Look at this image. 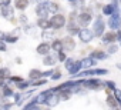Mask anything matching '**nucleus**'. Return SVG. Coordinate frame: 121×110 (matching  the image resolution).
I'll list each match as a JSON object with an SVG mask.
<instances>
[{
    "instance_id": "51",
    "label": "nucleus",
    "mask_w": 121,
    "mask_h": 110,
    "mask_svg": "<svg viewBox=\"0 0 121 110\" xmlns=\"http://www.w3.org/2000/svg\"><path fill=\"white\" fill-rule=\"evenodd\" d=\"M0 2H3V0H0Z\"/></svg>"
},
{
    "instance_id": "41",
    "label": "nucleus",
    "mask_w": 121,
    "mask_h": 110,
    "mask_svg": "<svg viewBox=\"0 0 121 110\" xmlns=\"http://www.w3.org/2000/svg\"><path fill=\"white\" fill-rule=\"evenodd\" d=\"M19 22H20L22 24H27V22H29V20H27L26 14H20V16H19Z\"/></svg>"
},
{
    "instance_id": "7",
    "label": "nucleus",
    "mask_w": 121,
    "mask_h": 110,
    "mask_svg": "<svg viewBox=\"0 0 121 110\" xmlns=\"http://www.w3.org/2000/svg\"><path fill=\"white\" fill-rule=\"evenodd\" d=\"M77 37L80 39V41H81V43L88 44L90 41H93L94 34H93V32H91V29H90V27H81V29H80V32H78V34H77Z\"/></svg>"
},
{
    "instance_id": "26",
    "label": "nucleus",
    "mask_w": 121,
    "mask_h": 110,
    "mask_svg": "<svg viewBox=\"0 0 121 110\" xmlns=\"http://www.w3.org/2000/svg\"><path fill=\"white\" fill-rule=\"evenodd\" d=\"M29 7V0H14V9L24 12Z\"/></svg>"
},
{
    "instance_id": "33",
    "label": "nucleus",
    "mask_w": 121,
    "mask_h": 110,
    "mask_svg": "<svg viewBox=\"0 0 121 110\" xmlns=\"http://www.w3.org/2000/svg\"><path fill=\"white\" fill-rule=\"evenodd\" d=\"M71 96H73L71 90H61V92H58V97H60V100H61V101L71 99Z\"/></svg>"
},
{
    "instance_id": "40",
    "label": "nucleus",
    "mask_w": 121,
    "mask_h": 110,
    "mask_svg": "<svg viewBox=\"0 0 121 110\" xmlns=\"http://www.w3.org/2000/svg\"><path fill=\"white\" fill-rule=\"evenodd\" d=\"M22 94H23V92H17V93L13 94V104H19V101L22 99Z\"/></svg>"
},
{
    "instance_id": "27",
    "label": "nucleus",
    "mask_w": 121,
    "mask_h": 110,
    "mask_svg": "<svg viewBox=\"0 0 121 110\" xmlns=\"http://www.w3.org/2000/svg\"><path fill=\"white\" fill-rule=\"evenodd\" d=\"M14 87H16L19 92H26V90H29V89L31 87V83H30V80H23V82L17 83Z\"/></svg>"
},
{
    "instance_id": "39",
    "label": "nucleus",
    "mask_w": 121,
    "mask_h": 110,
    "mask_svg": "<svg viewBox=\"0 0 121 110\" xmlns=\"http://www.w3.org/2000/svg\"><path fill=\"white\" fill-rule=\"evenodd\" d=\"M74 62H76V59H73V57H67V60L64 62V67H66V70H69V69L74 64Z\"/></svg>"
},
{
    "instance_id": "21",
    "label": "nucleus",
    "mask_w": 121,
    "mask_h": 110,
    "mask_svg": "<svg viewBox=\"0 0 121 110\" xmlns=\"http://www.w3.org/2000/svg\"><path fill=\"white\" fill-rule=\"evenodd\" d=\"M36 104H39V106H43V104H46V100H47V97H46V93H44V90L43 92H40V93H37L33 99H31Z\"/></svg>"
},
{
    "instance_id": "36",
    "label": "nucleus",
    "mask_w": 121,
    "mask_h": 110,
    "mask_svg": "<svg viewBox=\"0 0 121 110\" xmlns=\"http://www.w3.org/2000/svg\"><path fill=\"white\" fill-rule=\"evenodd\" d=\"M0 76H2V77L7 82V79L12 76V74H10V69H9V67H0Z\"/></svg>"
},
{
    "instance_id": "1",
    "label": "nucleus",
    "mask_w": 121,
    "mask_h": 110,
    "mask_svg": "<svg viewBox=\"0 0 121 110\" xmlns=\"http://www.w3.org/2000/svg\"><path fill=\"white\" fill-rule=\"evenodd\" d=\"M81 86L86 90H94V92H100L104 90L105 84L104 80H100L97 77H87V79H81Z\"/></svg>"
},
{
    "instance_id": "8",
    "label": "nucleus",
    "mask_w": 121,
    "mask_h": 110,
    "mask_svg": "<svg viewBox=\"0 0 121 110\" xmlns=\"http://www.w3.org/2000/svg\"><path fill=\"white\" fill-rule=\"evenodd\" d=\"M61 43H63V51H66V53H69V51H73V50H76V47H77V43H76V40H74V37H71V36H66V37H61Z\"/></svg>"
},
{
    "instance_id": "37",
    "label": "nucleus",
    "mask_w": 121,
    "mask_h": 110,
    "mask_svg": "<svg viewBox=\"0 0 121 110\" xmlns=\"http://www.w3.org/2000/svg\"><path fill=\"white\" fill-rule=\"evenodd\" d=\"M31 83V87H40V86H43V84H47V79H37V80H33V82H30Z\"/></svg>"
},
{
    "instance_id": "3",
    "label": "nucleus",
    "mask_w": 121,
    "mask_h": 110,
    "mask_svg": "<svg viewBox=\"0 0 121 110\" xmlns=\"http://www.w3.org/2000/svg\"><path fill=\"white\" fill-rule=\"evenodd\" d=\"M108 74V69H98V67H94V69H88V70H83L80 72L76 77L73 79H87V77H97V76H105Z\"/></svg>"
},
{
    "instance_id": "17",
    "label": "nucleus",
    "mask_w": 121,
    "mask_h": 110,
    "mask_svg": "<svg viewBox=\"0 0 121 110\" xmlns=\"http://www.w3.org/2000/svg\"><path fill=\"white\" fill-rule=\"evenodd\" d=\"M80 29H81V27H80L77 23H67V27H66L67 34H69V36H71V37L77 36V34H78V32H80Z\"/></svg>"
},
{
    "instance_id": "32",
    "label": "nucleus",
    "mask_w": 121,
    "mask_h": 110,
    "mask_svg": "<svg viewBox=\"0 0 121 110\" xmlns=\"http://www.w3.org/2000/svg\"><path fill=\"white\" fill-rule=\"evenodd\" d=\"M120 50V46L117 44V43H111V44H108L107 46V54H108V56H111V54H115L117 51Z\"/></svg>"
},
{
    "instance_id": "2",
    "label": "nucleus",
    "mask_w": 121,
    "mask_h": 110,
    "mask_svg": "<svg viewBox=\"0 0 121 110\" xmlns=\"http://www.w3.org/2000/svg\"><path fill=\"white\" fill-rule=\"evenodd\" d=\"M48 22H50L51 30H54V32H56V30H60V29H64L66 24H67V19H66V16L61 14V13L53 14V16L48 19Z\"/></svg>"
},
{
    "instance_id": "29",
    "label": "nucleus",
    "mask_w": 121,
    "mask_h": 110,
    "mask_svg": "<svg viewBox=\"0 0 121 110\" xmlns=\"http://www.w3.org/2000/svg\"><path fill=\"white\" fill-rule=\"evenodd\" d=\"M46 6H47V10H48V13H53V14L58 13V9H60V6H58L56 2H47V3H46Z\"/></svg>"
},
{
    "instance_id": "16",
    "label": "nucleus",
    "mask_w": 121,
    "mask_h": 110,
    "mask_svg": "<svg viewBox=\"0 0 121 110\" xmlns=\"http://www.w3.org/2000/svg\"><path fill=\"white\" fill-rule=\"evenodd\" d=\"M46 67H53V66H56V63H57V59H56V54H47V56H44L43 57V62H41Z\"/></svg>"
},
{
    "instance_id": "10",
    "label": "nucleus",
    "mask_w": 121,
    "mask_h": 110,
    "mask_svg": "<svg viewBox=\"0 0 121 110\" xmlns=\"http://www.w3.org/2000/svg\"><path fill=\"white\" fill-rule=\"evenodd\" d=\"M88 56H90L91 59H94L95 62H100V60L107 59V57H108V54H107V51L103 50V49H91L90 53H88Z\"/></svg>"
},
{
    "instance_id": "48",
    "label": "nucleus",
    "mask_w": 121,
    "mask_h": 110,
    "mask_svg": "<svg viewBox=\"0 0 121 110\" xmlns=\"http://www.w3.org/2000/svg\"><path fill=\"white\" fill-rule=\"evenodd\" d=\"M117 67H118V69L121 70V63H118V64H117Z\"/></svg>"
},
{
    "instance_id": "12",
    "label": "nucleus",
    "mask_w": 121,
    "mask_h": 110,
    "mask_svg": "<svg viewBox=\"0 0 121 110\" xmlns=\"http://www.w3.org/2000/svg\"><path fill=\"white\" fill-rule=\"evenodd\" d=\"M50 51H51V49H50V43L48 41H41L36 47V53L40 54V56H43V57L47 56V54H50Z\"/></svg>"
},
{
    "instance_id": "38",
    "label": "nucleus",
    "mask_w": 121,
    "mask_h": 110,
    "mask_svg": "<svg viewBox=\"0 0 121 110\" xmlns=\"http://www.w3.org/2000/svg\"><path fill=\"white\" fill-rule=\"evenodd\" d=\"M112 96H114V97H115V100L121 104V89L115 87V89H114V92H112Z\"/></svg>"
},
{
    "instance_id": "23",
    "label": "nucleus",
    "mask_w": 121,
    "mask_h": 110,
    "mask_svg": "<svg viewBox=\"0 0 121 110\" xmlns=\"http://www.w3.org/2000/svg\"><path fill=\"white\" fill-rule=\"evenodd\" d=\"M41 39H43V41L53 40V39H56V32L51 30V29H48V30H43V32H41Z\"/></svg>"
},
{
    "instance_id": "24",
    "label": "nucleus",
    "mask_w": 121,
    "mask_h": 110,
    "mask_svg": "<svg viewBox=\"0 0 121 110\" xmlns=\"http://www.w3.org/2000/svg\"><path fill=\"white\" fill-rule=\"evenodd\" d=\"M37 79H43V72L39 70V69H31L29 72V80L33 82V80H37Z\"/></svg>"
},
{
    "instance_id": "19",
    "label": "nucleus",
    "mask_w": 121,
    "mask_h": 110,
    "mask_svg": "<svg viewBox=\"0 0 121 110\" xmlns=\"http://www.w3.org/2000/svg\"><path fill=\"white\" fill-rule=\"evenodd\" d=\"M50 49L54 51V53H58L63 50V43H61V39H53L51 43H50Z\"/></svg>"
},
{
    "instance_id": "30",
    "label": "nucleus",
    "mask_w": 121,
    "mask_h": 110,
    "mask_svg": "<svg viewBox=\"0 0 121 110\" xmlns=\"http://www.w3.org/2000/svg\"><path fill=\"white\" fill-rule=\"evenodd\" d=\"M17 40H19V36L17 34H13V33H6V36L3 39V41L6 44L7 43H17Z\"/></svg>"
},
{
    "instance_id": "34",
    "label": "nucleus",
    "mask_w": 121,
    "mask_h": 110,
    "mask_svg": "<svg viewBox=\"0 0 121 110\" xmlns=\"http://www.w3.org/2000/svg\"><path fill=\"white\" fill-rule=\"evenodd\" d=\"M54 54H56L57 62H60V63H64V62L67 60V57H69V56H67V53L63 51V50H61V51H58V53H54Z\"/></svg>"
},
{
    "instance_id": "6",
    "label": "nucleus",
    "mask_w": 121,
    "mask_h": 110,
    "mask_svg": "<svg viewBox=\"0 0 121 110\" xmlns=\"http://www.w3.org/2000/svg\"><path fill=\"white\" fill-rule=\"evenodd\" d=\"M93 22V13L87 12V10H81L77 16V24L80 27H87L90 23Z\"/></svg>"
},
{
    "instance_id": "47",
    "label": "nucleus",
    "mask_w": 121,
    "mask_h": 110,
    "mask_svg": "<svg viewBox=\"0 0 121 110\" xmlns=\"http://www.w3.org/2000/svg\"><path fill=\"white\" fill-rule=\"evenodd\" d=\"M108 110H121L120 107H115V109H108Z\"/></svg>"
},
{
    "instance_id": "42",
    "label": "nucleus",
    "mask_w": 121,
    "mask_h": 110,
    "mask_svg": "<svg viewBox=\"0 0 121 110\" xmlns=\"http://www.w3.org/2000/svg\"><path fill=\"white\" fill-rule=\"evenodd\" d=\"M115 36H117V43H118V46H121V29L115 30Z\"/></svg>"
},
{
    "instance_id": "25",
    "label": "nucleus",
    "mask_w": 121,
    "mask_h": 110,
    "mask_svg": "<svg viewBox=\"0 0 121 110\" xmlns=\"http://www.w3.org/2000/svg\"><path fill=\"white\" fill-rule=\"evenodd\" d=\"M105 104L108 109H115V107H120V103L115 100V97L111 94V96H107L105 97Z\"/></svg>"
},
{
    "instance_id": "22",
    "label": "nucleus",
    "mask_w": 121,
    "mask_h": 110,
    "mask_svg": "<svg viewBox=\"0 0 121 110\" xmlns=\"http://www.w3.org/2000/svg\"><path fill=\"white\" fill-rule=\"evenodd\" d=\"M101 12H103V14H104V16H108V17H110V16H112V14H114V16H117V14H115V10H114V6H112L111 3L104 5V6L101 7Z\"/></svg>"
},
{
    "instance_id": "28",
    "label": "nucleus",
    "mask_w": 121,
    "mask_h": 110,
    "mask_svg": "<svg viewBox=\"0 0 121 110\" xmlns=\"http://www.w3.org/2000/svg\"><path fill=\"white\" fill-rule=\"evenodd\" d=\"M36 24H37V27H40L41 30H48V29H51L48 19H37Z\"/></svg>"
},
{
    "instance_id": "35",
    "label": "nucleus",
    "mask_w": 121,
    "mask_h": 110,
    "mask_svg": "<svg viewBox=\"0 0 121 110\" xmlns=\"http://www.w3.org/2000/svg\"><path fill=\"white\" fill-rule=\"evenodd\" d=\"M61 76H63L61 70H60V69H54L53 74L50 76V80H53V82H56V80H60V79H61Z\"/></svg>"
},
{
    "instance_id": "49",
    "label": "nucleus",
    "mask_w": 121,
    "mask_h": 110,
    "mask_svg": "<svg viewBox=\"0 0 121 110\" xmlns=\"http://www.w3.org/2000/svg\"><path fill=\"white\" fill-rule=\"evenodd\" d=\"M43 110H53L51 107H47V109H43Z\"/></svg>"
},
{
    "instance_id": "43",
    "label": "nucleus",
    "mask_w": 121,
    "mask_h": 110,
    "mask_svg": "<svg viewBox=\"0 0 121 110\" xmlns=\"http://www.w3.org/2000/svg\"><path fill=\"white\" fill-rule=\"evenodd\" d=\"M0 51H7V44L3 40H0Z\"/></svg>"
},
{
    "instance_id": "9",
    "label": "nucleus",
    "mask_w": 121,
    "mask_h": 110,
    "mask_svg": "<svg viewBox=\"0 0 121 110\" xmlns=\"http://www.w3.org/2000/svg\"><path fill=\"white\" fill-rule=\"evenodd\" d=\"M105 26L110 27V30H112V32L121 29V16H114V14L110 16L107 23H105Z\"/></svg>"
},
{
    "instance_id": "46",
    "label": "nucleus",
    "mask_w": 121,
    "mask_h": 110,
    "mask_svg": "<svg viewBox=\"0 0 121 110\" xmlns=\"http://www.w3.org/2000/svg\"><path fill=\"white\" fill-rule=\"evenodd\" d=\"M36 2H37V3H47L48 0H36Z\"/></svg>"
},
{
    "instance_id": "18",
    "label": "nucleus",
    "mask_w": 121,
    "mask_h": 110,
    "mask_svg": "<svg viewBox=\"0 0 121 110\" xmlns=\"http://www.w3.org/2000/svg\"><path fill=\"white\" fill-rule=\"evenodd\" d=\"M67 72H69V74L71 76V79H73V77H76V76L81 72V62H80V60H76V62H74V64H73Z\"/></svg>"
},
{
    "instance_id": "44",
    "label": "nucleus",
    "mask_w": 121,
    "mask_h": 110,
    "mask_svg": "<svg viewBox=\"0 0 121 110\" xmlns=\"http://www.w3.org/2000/svg\"><path fill=\"white\" fill-rule=\"evenodd\" d=\"M4 84H6V80H4V79H3L2 76H0V89H2V87H3Z\"/></svg>"
},
{
    "instance_id": "31",
    "label": "nucleus",
    "mask_w": 121,
    "mask_h": 110,
    "mask_svg": "<svg viewBox=\"0 0 121 110\" xmlns=\"http://www.w3.org/2000/svg\"><path fill=\"white\" fill-rule=\"evenodd\" d=\"M22 110H43V107L39 106V104H36L33 100H30L27 104H24V107H23Z\"/></svg>"
},
{
    "instance_id": "5",
    "label": "nucleus",
    "mask_w": 121,
    "mask_h": 110,
    "mask_svg": "<svg viewBox=\"0 0 121 110\" xmlns=\"http://www.w3.org/2000/svg\"><path fill=\"white\" fill-rule=\"evenodd\" d=\"M0 16L7 19V20H10L14 16V9L10 5V0H3L0 3Z\"/></svg>"
},
{
    "instance_id": "11",
    "label": "nucleus",
    "mask_w": 121,
    "mask_h": 110,
    "mask_svg": "<svg viewBox=\"0 0 121 110\" xmlns=\"http://www.w3.org/2000/svg\"><path fill=\"white\" fill-rule=\"evenodd\" d=\"M100 39H101V41H103L105 46H108V44H111V43H117V36H115V32H112V30L104 32V34H103Z\"/></svg>"
},
{
    "instance_id": "14",
    "label": "nucleus",
    "mask_w": 121,
    "mask_h": 110,
    "mask_svg": "<svg viewBox=\"0 0 121 110\" xmlns=\"http://www.w3.org/2000/svg\"><path fill=\"white\" fill-rule=\"evenodd\" d=\"M14 94V90H13V84L7 83L2 87V92H0V96H2V99H9V97H13Z\"/></svg>"
},
{
    "instance_id": "50",
    "label": "nucleus",
    "mask_w": 121,
    "mask_h": 110,
    "mask_svg": "<svg viewBox=\"0 0 121 110\" xmlns=\"http://www.w3.org/2000/svg\"><path fill=\"white\" fill-rule=\"evenodd\" d=\"M120 109H121V104H120Z\"/></svg>"
},
{
    "instance_id": "4",
    "label": "nucleus",
    "mask_w": 121,
    "mask_h": 110,
    "mask_svg": "<svg viewBox=\"0 0 121 110\" xmlns=\"http://www.w3.org/2000/svg\"><path fill=\"white\" fill-rule=\"evenodd\" d=\"M94 37H101L105 32V22L101 17V14H97L95 19L93 20V29H91Z\"/></svg>"
},
{
    "instance_id": "13",
    "label": "nucleus",
    "mask_w": 121,
    "mask_h": 110,
    "mask_svg": "<svg viewBox=\"0 0 121 110\" xmlns=\"http://www.w3.org/2000/svg\"><path fill=\"white\" fill-rule=\"evenodd\" d=\"M81 70H88V69H94L95 66H97V63L98 62H95L94 59H91L90 56H86V57H83L81 60Z\"/></svg>"
},
{
    "instance_id": "20",
    "label": "nucleus",
    "mask_w": 121,
    "mask_h": 110,
    "mask_svg": "<svg viewBox=\"0 0 121 110\" xmlns=\"http://www.w3.org/2000/svg\"><path fill=\"white\" fill-rule=\"evenodd\" d=\"M60 101H61V100H60V97H58V93H54L51 97H48V99L46 100V106L53 109V107H56Z\"/></svg>"
},
{
    "instance_id": "45",
    "label": "nucleus",
    "mask_w": 121,
    "mask_h": 110,
    "mask_svg": "<svg viewBox=\"0 0 121 110\" xmlns=\"http://www.w3.org/2000/svg\"><path fill=\"white\" fill-rule=\"evenodd\" d=\"M14 60H16V63H17V64H22V57H19V56H17Z\"/></svg>"
},
{
    "instance_id": "15",
    "label": "nucleus",
    "mask_w": 121,
    "mask_h": 110,
    "mask_svg": "<svg viewBox=\"0 0 121 110\" xmlns=\"http://www.w3.org/2000/svg\"><path fill=\"white\" fill-rule=\"evenodd\" d=\"M36 14L39 16V19H48L47 16H48L50 13H48V10H47L46 3H39V5L36 6Z\"/></svg>"
}]
</instances>
